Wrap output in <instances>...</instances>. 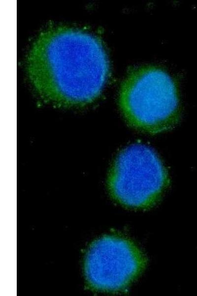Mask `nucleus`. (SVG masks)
Here are the masks:
<instances>
[{"label": "nucleus", "mask_w": 197, "mask_h": 296, "mask_svg": "<svg viewBox=\"0 0 197 296\" xmlns=\"http://www.w3.org/2000/svg\"><path fill=\"white\" fill-rule=\"evenodd\" d=\"M166 170L150 147L135 143L122 149L110 172L108 185L123 205L146 209L154 205L168 184Z\"/></svg>", "instance_id": "3"}, {"label": "nucleus", "mask_w": 197, "mask_h": 296, "mask_svg": "<svg viewBox=\"0 0 197 296\" xmlns=\"http://www.w3.org/2000/svg\"><path fill=\"white\" fill-rule=\"evenodd\" d=\"M119 104L127 123L143 132H164L178 121L176 86L170 76L157 68L142 67L130 74L121 88Z\"/></svg>", "instance_id": "2"}, {"label": "nucleus", "mask_w": 197, "mask_h": 296, "mask_svg": "<svg viewBox=\"0 0 197 296\" xmlns=\"http://www.w3.org/2000/svg\"><path fill=\"white\" fill-rule=\"evenodd\" d=\"M146 264L143 253L131 241L105 236L94 241L86 255L85 273L95 288L123 291L142 272Z\"/></svg>", "instance_id": "4"}, {"label": "nucleus", "mask_w": 197, "mask_h": 296, "mask_svg": "<svg viewBox=\"0 0 197 296\" xmlns=\"http://www.w3.org/2000/svg\"><path fill=\"white\" fill-rule=\"evenodd\" d=\"M27 67L36 90L62 104L94 100L101 93L109 73L101 41L90 34L67 28L42 33L29 53Z\"/></svg>", "instance_id": "1"}]
</instances>
